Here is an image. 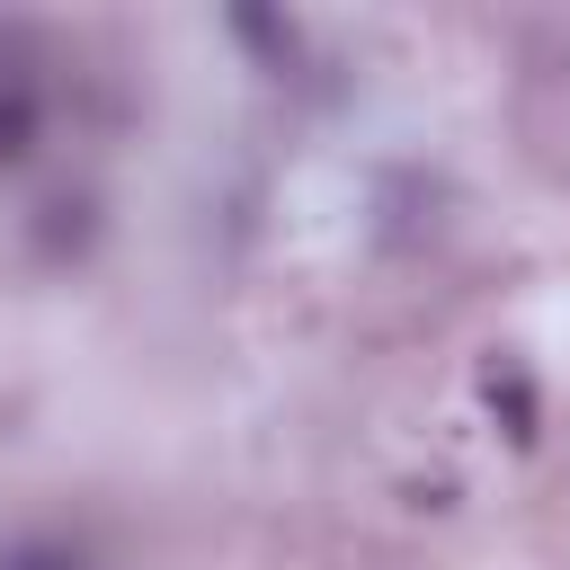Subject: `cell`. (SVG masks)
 <instances>
[{"label":"cell","mask_w":570,"mask_h":570,"mask_svg":"<svg viewBox=\"0 0 570 570\" xmlns=\"http://www.w3.org/2000/svg\"><path fill=\"white\" fill-rule=\"evenodd\" d=\"M45 142V80L18 62V36H0V169H18Z\"/></svg>","instance_id":"cell-1"},{"label":"cell","mask_w":570,"mask_h":570,"mask_svg":"<svg viewBox=\"0 0 570 570\" xmlns=\"http://www.w3.org/2000/svg\"><path fill=\"white\" fill-rule=\"evenodd\" d=\"M98 240V196L89 187H53L45 205H36V249L45 258H80Z\"/></svg>","instance_id":"cell-2"},{"label":"cell","mask_w":570,"mask_h":570,"mask_svg":"<svg viewBox=\"0 0 570 570\" xmlns=\"http://www.w3.org/2000/svg\"><path fill=\"white\" fill-rule=\"evenodd\" d=\"M0 570H98V561H89V543H71V534H9V543H0Z\"/></svg>","instance_id":"cell-3"}]
</instances>
